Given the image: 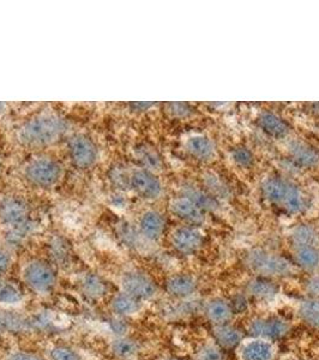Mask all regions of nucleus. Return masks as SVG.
<instances>
[{"label":"nucleus","mask_w":319,"mask_h":360,"mask_svg":"<svg viewBox=\"0 0 319 360\" xmlns=\"http://www.w3.org/2000/svg\"><path fill=\"white\" fill-rule=\"evenodd\" d=\"M181 196L196 205L202 212H214L219 208V201L216 198L202 188H196L191 184H186L181 188Z\"/></svg>","instance_id":"19"},{"label":"nucleus","mask_w":319,"mask_h":360,"mask_svg":"<svg viewBox=\"0 0 319 360\" xmlns=\"http://www.w3.org/2000/svg\"><path fill=\"white\" fill-rule=\"evenodd\" d=\"M111 349L113 354L119 359H131L132 356H136V353L138 351V345L131 338H127L125 335L118 336L117 339L113 340Z\"/></svg>","instance_id":"31"},{"label":"nucleus","mask_w":319,"mask_h":360,"mask_svg":"<svg viewBox=\"0 0 319 360\" xmlns=\"http://www.w3.org/2000/svg\"><path fill=\"white\" fill-rule=\"evenodd\" d=\"M245 263L252 271L262 278L286 276L293 271V266L288 259L268 252L266 250H251L246 254Z\"/></svg>","instance_id":"4"},{"label":"nucleus","mask_w":319,"mask_h":360,"mask_svg":"<svg viewBox=\"0 0 319 360\" xmlns=\"http://www.w3.org/2000/svg\"><path fill=\"white\" fill-rule=\"evenodd\" d=\"M130 176H131V171L124 167L123 165H115L108 173L112 185L119 190L130 188Z\"/></svg>","instance_id":"33"},{"label":"nucleus","mask_w":319,"mask_h":360,"mask_svg":"<svg viewBox=\"0 0 319 360\" xmlns=\"http://www.w3.org/2000/svg\"><path fill=\"white\" fill-rule=\"evenodd\" d=\"M247 305H249L247 299L244 295H237L230 303L233 314H242V312L245 311L246 309H247Z\"/></svg>","instance_id":"40"},{"label":"nucleus","mask_w":319,"mask_h":360,"mask_svg":"<svg viewBox=\"0 0 319 360\" xmlns=\"http://www.w3.org/2000/svg\"><path fill=\"white\" fill-rule=\"evenodd\" d=\"M196 360H225L221 352V348L215 345H207L202 348Z\"/></svg>","instance_id":"38"},{"label":"nucleus","mask_w":319,"mask_h":360,"mask_svg":"<svg viewBox=\"0 0 319 360\" xmlns=\"http://www.w3.org/2000/svg\"><path fill=\"white\" fill-rule=\"evenodd\" d=\"M30 217V205L20 196H5L0 200V222L10 229L27 225Z\"/></svg>","instance_id":"8"},{"label":"nucleus","mask_w":319,"mask_h":360,"mask_svg":"<svg viewBox=\"0 0 319 360\" xmlns=\"http://www.w3.org/2000/svg\"><path fill=\"white\" fill-rule=\"evenodd\" d=\"M204 183L207 185V188L210 191V195H213L215 198H226L228 196V188L226 186L222 180L215 174H207L204 176Z\"/></svg>","instance_id":"34"},{"label":"nucleus","mask_w":319,"mask_h":360,"mask_svg":"<svg viewBox=\"0 0 319 360\" xmlns=\"http://www.w3.org/2000/svg\"><path fill=\"white\" fill-rule=\"evenodd\" d=\"M169 209L176 217L193 225H198L204 220V212L184 196L173 198Z\"/></svg>","instance_id":"14"},{"label":"nucleus","mask_w":319,"mask_h":360,"mask_svg":"<svg viewBox=\"0 0 319 360\" xmlns=\"http://www.w3.org/2000/svg\"><path fill=\"white\" fill-rule=\"evenodd\" d=\"M25 298L23 291L17 283L8 278H0V304L15 305Z\"/></svg>","instance_id":"29"},{"label":"nucleus","mask_w":319,"mask_h":360,"mask_svg":"<svg viewBox=\"0 0 319 360\" xmlns=\"http://www.w3.org/2000/svg\"><path fill=\"white\" fill-rule=\"evenodd\" d=\"M51 360H82L81 356L78 354L72 348L66 347V346H57L51 351Z\"/></svg>","instance_id":"37"},{"label":"nucleus","mask_w":319,"mask_h":360,"mask_svg":"<svg viewBox=\"0 0 319 360\" xmlns=\"http://www.w3.org/2000/svg\"><path fill=\"white\" fill-rule=\"evenodd\" d=\"M6 360H44L41 356L29 352H15L10 354Z\"/></svg>","instance_id":"42"},{"label":"nucleus","mask_w":319,"mask_h":360,"mask_svg":"<svg viewBox=\"0 0 319 360\" xmlns=\"http://www.w3.org/2000/svg\"><path fill=\"white\" fill-rule=\"evenodd\" d=\"M203 234L190 226L179 227L171 236V243L176 252L181 255H193L203 245Z\"/></svg>","instance_id":"11"},{"label":"nucleus","mask_w":319,"mask_h":360,"mask_svg":"<svg viewBox=\"0 0 319 360\" xmlns=\"http://www.w3.org/2000/svg\"><path fill=\"white\" fill-rule=\"evenodd\" d=\"M22 174L34 188H52L63 179L64 168L51 156H35L23 165Z\"/></svg>","instance_id":"3"},{"label":"nucleus","mask_w":319,"mask_h":360,"mask_svg":"<svg viewBox=\"0 0 319 360\" xmlns=\"http://www.w3.org/2000/svg\"><path fill=\"white\" fill-rule=\"evenodd\" d=\"M246 290L249 295H252L254 298L261 299V300L273 299L278 293V285L273 283L271 278H262V276H258V278L251 280Z\"/></svg>","instance_id":"26"},{"label":"nucleus","mask_w":319,"mask_h":360,"mask_svg":"<svg viewBox=\"0 0 319 360\" xmlns=\"http://www.w3.org/2000/svg\"><path fill=\"white\" fill-rule=\"evenodd\" d=\"M155 103H130V107H131L134 111L142 112V111H148L150 107L154 106Z\"/></svg>","instance_id":"43"},{"label":"nucleus","mask_w":319,"mask_h":360,"mask_svg":"<svg viewBox=\"0 0 319 360\" xmlns=\"http://www.w3.org/2000/svg\"><path fill=\"white\" fill-rule=\"evenodd\" d=\"M70 130L67 119L54 112H42L22 123L16 130V139L22 147L41 149L60 142Z\"/></svg>","instance_id":"1"},{"label":"nucleus","mask_w":319,"mask_h":360,"mask_svg":"<svg viewBox=\"0 0 319 360\" xmlns=\"http://www.w3.org/2000/svg\"><path fill=\"white\" fill-rule=\"evenodd\" d=\"M120 283H122L123 292L132 295L134 298L138 299L141 302L152 299L157 292V287L154 280L149 275L137 270H130L124 273Z\"/></svg>","instance_id":"9"},{"label":"nucleus","mask_w":319,"mask_h":360,"mask_svg":"<svg viewBox=\"0 0 319 360\" xmlns=\"http://www.w3.org/2000/svg\"><path fill=\"white\" fill-rule=\"evenodd\" d=\"M134 155L141 165V167L145 168L148 171L155 173L156 171H161L164 167L162 156L157 152V149L150 144L141 143L136 146L134 149Z\"/></svg>","instance_id":"16"},{"label":"nucleus","mask_w":319,"mask_h":360,"mask_svg":"<svg viewBox=\"0 0 319 360\" xmlns=\"http://www.w3.org/2000/svg\"><path fill=\"white\" fill-rule=\"evenodd\" d=\"M185 148H186V152L193 155V158H196L198 160H210L215 155V147L214 143L204 136H193L186 141L185 143Z\"/></svg>","instance_id":"23"},{"label":"nucleus","mask_w":319,"mask_h":360,"mask_svg":"<svg viewBox=\"0 0 319 360\" xmlns=\"http://www.w3.org/2000/svg\"><path fill=\"white\" fill-rule=\"evenodd\" d=\"M8 110V105L6 103H3V101H0V115H4L5 112Z\"/></svg>","instance_id":"44"},{"label":"nucleus","mask_w":319,"mask_h":360,"mask_svg":"<svg viewBox=\"0 0 319 360\" xmlns=\"http://www.w3.org/2000/svg\"><path fill=\"white\" fill-rule=\"evenodd\" d=\"M166 229L164 215L157 210H147L139 217V234L150 242H157Z\"/></svg>","instance_id":"12"},{"label":"nucleus","mask_w":319,"mask_h":360,"mask_svg":"<svg viewBox=\"0 0 319 360\" xmlns=\"http://www.w3.org/2000/svg\"><path fill=\"white\" fill-rule=\"evenodd\" d=\"M312 111L315 112V115H319V103H312Z\"/></svg>","instance_id":"45"},{"label":"nucleus","mask_w":319,"mask_h":360,"mask_svg":"<svg viewBox=\"0 0 319 360\" xmlns=\"http://www.w3.org/2000/svg\"><path fill=\"white\" fill-rule=\"evenodd\" d=\"M166 360H179V359H176V358H168V359H166Z\"/></svg>","instance_id":"46"},{"label":"nucleus","mask_w":319,"mask_h":360,"mask_svg":"<svg viewBox=\"0 0 319 360\" xmlns=\"http://www.w3.org/2000/svg\"><path fill=\"white\" fill-rule=\"evenodd\" d=\"M32 324L25 316L0 309V334L28 332Z\"/></svg>","instance_id":"22"},{"label":"nucleus","mask_w":319,"mask_h":360,"mask_svg":"<svg viewBox=\"0 0 319 360\" xmlns=\"http://www.w3.org/2000/svg\"><path fill=\"white\" fill-rule=\"evenodd\" d=\"M307 292L312 295V298L319 299V276L310 278L306 283Z\"/></svg>","instance_id":"41"},{"label":"nucleus","mask_w":319,"mask_h":360,"mask_svg":"<svg viewBox=\"0 0 319 360\" xmlns=\"http://www.w3.org/2000/svg\"><path fill=\"white\" fill-rule=\"evenodd\" d=\"M48 248L51 257L53 258L54 263L57 266H69L70 259H71V248L65 238H63L62 236H54L49 242Z\"/></svg>","instance_id":"27"},{"label":"nucleus","mask_w":319,"mask_h":360,"mask_svg":"<svg viewBox=\"0 0 319 360\" xmlns=\"http://www.w3.org/2000/svg\"><path fill=\"white\" fill-rule=\"evenodd\" d=\"M130 188L141 198L154 201L164 193V186L155 173L145 168L138 167L131 169Z\"/></svg>","instance_id":"7"},{"label":"nucleus","mask_w":319,"mask_h":360,"mask_svg":"<svg viewBox=\"0 0 319 360\" xmlns=\"http://www.w3.org/2000/svg\"><path fill=\"white\" fill-rule=\"evenodd\" d=\"M233 161L240 167H250L254 165V156L250 149L246 147H237L232 152Z\"/></svg>","instance_id":"35"},{"label":"nucleus","mask_w":319,"mask_h":360,"mask_svg":"<svg viewBox=\"0 0 319 360\" xmlns=\"http://www.w3.org/2000/svg\"><path fill=\"white\" fill-rule=\"evenodd\" d=\"M79 287L82 293L91 299L103 298L107 293V283L100 275L86 273L79 278Z\"/></svg>","instance_id":"25"},{"label":"nucleus","mask_w":319,"mask_h":360,"mask_svg":"<svg viewBox=\"0 0 319 360\" xmlns=\"http://www.w3.org/2000/svg\"><path fill=\"white\" fill-rule=\"evenodd\" d=\"M71 162L78 169H91L100 158L98 146L86 134H74L67 141Z\"/></svg>","instance_id":"6"},{"label":"nucleus","mask_w":319,"mask_h":360,"mask_svg":"<svg viewBox=\"0 0 319 360\" xmlns=\"http://www.w3.org/2000/svg\"><path fill=\"white\" fill-rule=\"evenodd\" d=\"M164 288L173 298L186 299L197 291V281L191 275L174 274L166 280Z\"/></svg>","instance_id":"13"},{"label":"nucleus","mask_w":319,"mask_h":360,"mask_svg":"<svg viewBox=\"0 0 319 360\" xmlns=\"http://www.w3.org/2000/svg\"><path fill=\"white\" fill-rule=\"evenodd\" d=\"M295 263L305 270H315L319 266V250L315 246L295 249Z\"/></svg>","instance_id":"30"},{"label":"nucleus","mask_w":319,"mask_h":360,"mask_svg":"<svg viewBox=\"0 0 319 360\" xmlns=\"http://www.w3.org/2000/svg\"><path fill=\"white\" fill-rule=\"evenodd\" d=\"M249 332L251 335L256 338L271 341V340H278L286 336L289 332V326L286 321H283L280 317L256 319L249 326Z\"/></svg>","instance_id":"10"},{"label":"nucleus","mask_w":319,"mask_h":360,"mask_svg":"<svg viewBox=\"0 0 319 360\" xmlns=\"http://www.w3.org/2000/svg\"><path fill=\"white\" fill-rule=\"evenodd\" d=\"M11 264H13L11 255L8 254V250L0 248V274L6 273L10 269Z\"/></svg>","instance_id":"39"},{"label":"nucleus","mask_w":319,"mask_h":360,"mask_svg":"<svg viewBox=\"0 0 319 360\" xmlns=\"http://www.w3.org/2000/svg\"><path fill=\"white\" fill-rule=\"evenodd\" d=\"M318 242V234L312 226L299 225L291 232V243L295 249L305 246H315Z\"/></svg>","instance_id":"28"},{"label":"nucleus","mask_w":319,"mask_h":360,"mask_svg":"<svg viewBox=\"0 0 319 360\" xmlns=\"http://www.w3.org/2000/svg\"><path fill=\"white\" fill-rule=\"evenodd\" d=\"M262 193L268 201L287 213L300 214L306 210L307 200L303 191L281 176L266 178L263 181Z\"/></svg>","instance_id":"2"},{"label":"nucleus","mask_w":319,"mask_h":360,"mask_svg":"<svg viewBox=\"0 0 319 360\" xmlns=\"http://www.w3.org/2000/svg\"><path fill=\"white\" fill-rule=\"evenodd\" d=\"M288 152L293 160L305 167H315L319 165V150L300 139H293L288 143Z\"/></svg>","instance_id":"15"},{"label":"nucleus","mask_w":319,"mask_h":360,"mask_svg":"<svg viewBox=\"0 0 319 360\" xmlns=\"http://www.w3.org/2000/svg\"><path fill=\"white\" fill-rule=\"evenodd\" d=\"M23 280L32 291L47 295L54 290L57 285V271L53 264L45 259H33L29 261L22 271Z\"/></svg>","instance_id":"5"},{"label":"nucleus","mask_w":319,"mask_h":360,"mask_svg":"<svg viewBox=\"0 0 319 360\" xmlns=\"http://www.w3.org/2000/svg\"><path fill=\"white\" fill-rule=\"evenodd\" d=\"M299 316L307 326L319 329V299H307L300 304Z\"/></svg>","instance_id":"32"},{"label":"nucleus","mask_w":319,"mask_h":360,"mask_svg":"<svg viewBox=\"0 0 319 360\" xmlns=\"http://www.w3.org/2000/svg\"><path fill=\"white\" fill-rule=\"evenodd\" d=\"M258 124L266 135L271 136L274 139H283L289 134V130H291V127L286 120H283L282 118H280L278 115H274L271 112H264L259 115Z\"/></svg>","instance_id":"20"},{"label":"nucleus","mask_w":319,"mask_h":360,"mask_svg":"<svg viewBox=\"0 0 319 360\" xmlns=\"http://www.w3.org/2000/svg\"><path fill=\"white\" fill-rule=\"evenodd\" d=\"M166 112L168 115L176 117V118H185L193 115V107L186 103H167L164 105Z\"/></svg>","instance_id":"36"},{"label":"nucleus","mask_w":319,"mask_h":360,"mask_svg":"<svg viewBox=\"0 0 319 360\" xmlns=\"http://www.w3.org/2000/svg\"><path fill=\"white\" fill-rule=\"evenodd\" d=\"M213 336L217 346L221 349H233L242 344V333L230 324H219L213 329Z\"/></svg>","instance_id":"17"},{"label":"nucleus","mask_w":319,"mask_h":360,"mask_svg":"<svg viewBox=\"0 0 319 360\" xmlns=\"http://www.w3.org/2000/svg\"><path fill=\"white\" fill-rule=\"evenodd\" d=\"M240 356L242 360H273L275 356L274 345L266 340H254L242 346Z\"/></svg>","instance_id":"18"},{"label":"nucleus","mask_w":319,"mask_h":360,"mask_svg":"<svg viewBox=\"0 0 319 360\" xmlns=\"http://www.w3.org/2000/svg\"><path fill=\"white\" fill-rule=\"evenodd\" d=\"M205 316L215 326L228 323L229 319L233 316V310L230 303L221 298L211 299L204 307Z\"/></svg>","instance_id":"21"},{"label":"nucleus","mask_w":319,"mask_h":360,"mask_svg":"<svg viewBox=\"0 0 319 360\" xmlns=\"http://www.w3.org/2000/svg\"><path fill=\"white\" fill-rule=\"evenodd\" d=\"M111 309L118 317H127L135 315L142 309V302L125 292H122L112 299Z\"/></svg>","instance_id":"24"}]
</instances>
